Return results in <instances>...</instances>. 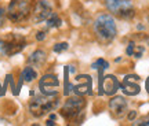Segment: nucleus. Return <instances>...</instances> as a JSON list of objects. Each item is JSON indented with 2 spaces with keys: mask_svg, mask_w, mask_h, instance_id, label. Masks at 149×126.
<instances>
[{
  "mask_svg": "<svg viewBox=\"0 0 149 126\" xmlns=\"http://www.w3.org/2000/svg\"><path fill=\"white\" fill-rule=\"evenodd\" d=\"M46 59H47V56H46V52H44L43 49H36V51H35V52H33L32 55L29 56L28 62H29V64H31V66L40 67V66H43V64H44Z\"/></svg>",
  "mask_w": 149,
  "mask_h": 126,
  "instance_id": "obj_12",
  "label": "nucleus"
},
{
  "mask_svg": "<svg viewBox=\"0 0 149 126\" xmlns=\"http://www.w3.org/2000/svg\"><path fill=\"white\" fill-rule=\"evenodd\" d=\"M44 37H46V33H44V32H39V33L36 34V38L39 40V41L44 40Z\"/></svg>",
  "mask_w": 149,
  "mask_h": 126,
  "instance_id": "obj_19",
  "label": "nucleus"
},
{
  "mask_svg": "<svg viewBox=\"0 0 149 126\" xmlns=\"http://www.w3.org/2000/svg\"><path fill=\"white\" fill-rule=\"evenodd\" d=\"M86 107V101L81 97H69L65 101L61 110V115L66 119H73L76 116L81 114Z\"/></svg>",
  "mask_w": 149,
  "mask_h": 126,
  "instance_id": "obj_6",
  "label": "nucleus"
},
{
  "mask_svg": "<svg viewBox=\"0 0 149 126\" xmlns=\"http://www.w3.org/2000/svg\"><path fill=\"white\" fill-rule=\"evenodd\" d=\"M120 88V82L117 81L116 77L113 75H107L104 78V82H102V89L107 94H113L116 93L117 89Z\"/></svg>",
  "mask_w": 149,
  "mask_h": 126,
  "instance_id": "obj_11",
  "label": "nucleus"
},
{
  "mask_svg": "<svg viewBox=\"0 0 149 126\" xmlns=\"http://www.w3.org/2000/svg\"><path fill=\"white\" fill-rule=\"evenodd\" d=\"M94 32L101 42H111L117 33L115 19L109 14H101L94 22Z\"/></svg>",
  "mask_w": 149,
  "mask_h": 126,
  "instance_id": "obj_2",
  "label": "nucleus"
},
{
  "mask_svg": "<svg viewBox=\"0 0 149 126\" xmlns=\"http://www.w3.org/2000/svg\"><path fill=\"white\" fill-rule=\"evenodd\" d=\"M68 48H69V44H68V42H58V44L54 45V52H57V53L64 52Z\"/></svg>",
  "mask_w": 149,
  "mask_h": 126,
  "instance_id": "obj_16",
  "label": "nucleus"
},
{
  "mask_svg": "<svg viewBox=\"0 0 149 126\" xmlns=\"http://www.w3.org/2000/svg\"><path fill=\"white\" fill-rule=\"evenodd\" d=\"M120 88L128 96H135L139 93L141 90V85H139V77L138 75H126L123 82L120 84Z\"/></svg>",
  "mask_w": 149,
  "mask_h": 126,
  "instance_id": "obj_8",
  "label": "nucleus"
},
{
  "mask_svg": "<svg viewBox=\"0 0 149 126\" xmlns=\"http://www.w3.org/2000/svg\"><path fill=\"white\" fill-rule=\"evenodd\" d=\"M51 14H53L51 4L48 3L47 0H39L32 12V19L35 23H40V22L46 21Z\"/></svg>",
  "mask_w": 149,
  "mask_h": 126,
  "instance_id": "obj_7",
  "label": "nucleus"
},
{
  "mask_svg": "<svg viewBox=\"0 0 149 126\" xmlns=\"http://www.w3.org/2000/svg\"><path fill=\"white\" fill-rule=\"evenodd\" d=\"M105 4L109 12L122 19H131L135 14L131 0H105Z\"/></svg>",
  "mask_w": 149,
  "mask_h": 126,
  "instance_id": "obj_3",
  "label": "nucleus"
},
{
  "mask_svg": "<svg viewBox=\"0 0 149 126\" xmlns=\"http://www.w3.org/2000/svg\"><path fill=\"white\" fill-rule=\"evenodd\" d=\"M127 101L122 96H115L113 99L109 101V110H111L112 115L115 118H122L126 112H127Z\"/></svg>",
  "mask_w": 149,
  "mask_h": 126,
  "instance_id": "obj_10",
  "label": "nucleus"
},
{
  "mask_svg": "<svg viewBox=\"0 0 149 126\" xmlns=\"http://www.w3.org/2000/svg\"><path fill=\"white\" fill-rule=\"evenodd\" d=\"M137 116V111H130V114L127 115L128 121H134V118Z\"/></svg>",
  "mask_w": 149,
  "mask_h": 126,
  "instance_id": "obj_20",
  "label": "nucleus"
},
{
  "mask_svg": "<svg viewBox=\"0 0 149 126\" xmlns=\"http://www.w3.org/2000/svg\"><path fill=\"white\" fill-rule=\"evenodd\" d=\"M59 85L58 78L54 74H46L43 78H40L39 88L44 94H57V88Z\"/></svg>",
  "mask_w": 149,
  "mask_h": 126,
  "instance_id": "obj_9",
  "label": "nucleus"
},
{
  "mask_svg": "<svg viewBox=\"0 0 149 126\" xmlns=\"http://www.w3.org/2000/svg\"><path fill=\"white\" fill-rule=\"evenodd\" d=\"M145 85H146V90H148V93H149V77H148V79H146Z\"/></svg>",
  "mask_w": 149,
  "mask_h": 126,
  "instance_id": "obj_21",
  "label": "nucleus"
},
{
  "mask_svg": "<svg viewBox=\"0 0 149 126\" xmlns=\"http://www.w3.org/2000/svg\"><path fill=\"white\" fill-rule=\"evenodd\" d=\"M46 22H47V27H59L61 25H62L61 18H59L57 14H54V12L48 16L47 19H46Z\"/></svg>",
  "mask_w": 149,
  "mask_h": 126,
  "instance_id": "obj_14",
  "label": "nucleus"
},
{
  "mask_svg": "<svg viewBox=\"0 0 149 126\" xmlns=\"http://www.w3.org/2000/svg\"><path fill=\"white\" fill-rule=\"evenodd\" d=\"M26 45L25 37L21 34H10L6 38H0V53L11 56L21 52Z\"/></svg>",
  "mask_w": 149,
  "mask_h": 126,
  "instance_id": "obj_4",
  "label": "nucleus"
},
{
  "mask_svg": "<svg viewBox=\"0 0 149 126\" xmlns=\"http://www.w3.org/2000/svg\"><path fill=\"white\" fill-rule=\"evenodd\" d=\"M134 125H139V126H149V115L142 116L139 118L137 122H134Z\"/></svg>",
  "mask_w": 149,
  "mask_h": 126,
  "instance_id": "obj_17",
  "label": "nucleus"
},
{
  "mask_svg": "<svg viewBox=\"0 0 149 126\" xmlns=\"http://www.w3.org/2000/svg\"><path fill=\"white\" fill-rule=\"evenodd\" d=\"M59 101L57 94H39L36 97H33L31 101H29V111L33 116L36 118H40L44 114H47L50 111L55 110L58 107Z\"/></svg>",
  "mask_w": 149,
  "mask_h": 126,
  "instance_id": "obj_1",
  "label": "nucleus"
},
{
  "mask_svg": "<svg viewBox=\"0 0 149 126\" xmlns=\"http://www.w3.org/2000/svg\"><path fill=\"white\" fill-rule=\"evenodd\" d=\"M35 78H37V73L32 66H28V67H25L22 70V73H21L22 81H25V82H32Z\"/></svg>",
  "mask_w": 149,
  "mask_h": 126,
  "instance_id": "obj_13",
  "label": "nucleus"
},
{
  "mask_svg": "<svg viewBox=\"0 0 149 126\" xmlns=\"http://www.w3.org/2000/svg\"><path fill=\"white\" fill-rule=\"evenodd\" d=\"M4 16H6V12H4V10L0 7V26L4 23Z\"/></svg>",
  "mask_w": 149,
  "mask_h": 126,
  "instance_id": "obj_18",
  "label": "nucleus"
},
{
  "mask_svg": "<svg viewBox=\"0 0 149 126\" xmlns=\"http://www.w3.org/2000/svg\"><path fill=\"white\" fill-rule=\"evenodd\" d=\"M31 7H32L31 0H11L7 8V16L13 22H21L28 18L31 12Z\"/></svg>",
  "mask_w": 149,
  "mask_h": 126,
  "instance_id": "obj_5",
  "label": "nucleus"
},
{
  "mask_svg": "<svg viewBox=\"0 0 149 126\" xmlns=\"http://www.w3.org/2000/svg\"><path fill=\"white\" fill-rule=\"evenodd\" d=\"M108 67H109V63L105 59H97L95 62L91 64V68H94V70H104V68Z\"/></svg>",
  "mask_w": 149,
  "mask_h": 126,
  "instance_id": "obj_15",
  "label": "nucleus"
},
{
  "mask_svg": "<svg viewBox=\"0 0 149 126\" xmlns=\"http://www.w3.org/2000/svg\"><path fill=\"white\" fill-rule=\"evenodd\" d=\"M148 19H149V18H148Z\"/></svg>",
  "mask_w": 149,
  "mask_h": 126,
  "instance_id": "obj_22",
  "label": "nucleus"
}]
</instances>
